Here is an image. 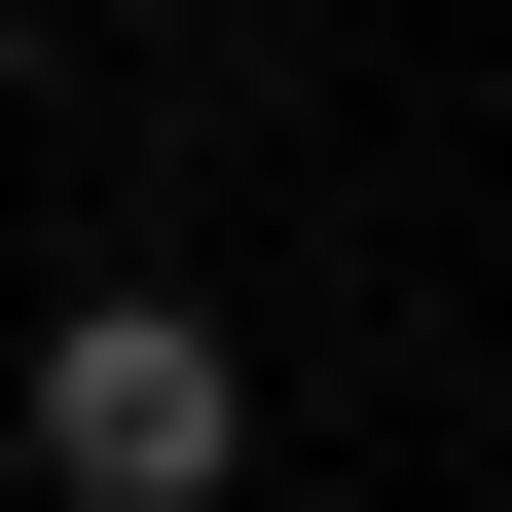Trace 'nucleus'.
<instances>
[{"label":"nucleus","instance_id":"nucleus-2","mask_svg":"<svg viewBox=\"0 0 512 512\" xmlns=\"http://www.w3.org/2000/svg\"><path fill=\"white\" fill-rule=\"evenodd\" d=\"M0 74H37V0H0Z\"/></svg>","mask_w":512,"mask_h":512},{"label":"nucleus","instance_id":"nucleus-1","mask_svg":"<svg viewBox=\"0 0 512 512\" xmlns=\"http://www.w3.org/2000/svg\"><path fill=\"white\" fill-rule=\"evenodd\" d=\"M37 476L74 512H220L256 476V366L183 330V293H74V330H37Z\"/></svg>","mask_w":512,"mask_h":512}]
</instances>
